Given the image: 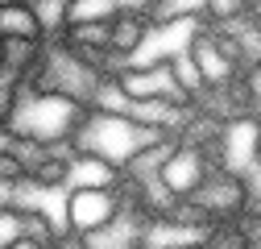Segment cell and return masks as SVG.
I'll list each match as a JSON object with an SVG mask.
<instances>
[{"mask_svg": "<svg viewBox=\"0 0 261 249\" xmlns=\"http://www.w3.org/2000/svg\"><path fill=\"white\" fill-rule=\"evenodd\" d=\"M87 116H91V108L71 100V96H58V91H25L9 137L38 141V145H71Z\"/></svg>", "mask_w": 261, "mask_h": 249, "instance_id": "1", "label": "cell"}, {"mask_svg": "<svg viewBox=\"0 0 261 249\" xmlns=\"http://www.w3.org/2000/svg\"><path fill=\"white\" fill-rule=\"evenodd\" d=\"M158 137H166V133H153V129H145V124L128 120V116L91 112V116L83 120V129H79V137H75L71 145H75L79 154H87V158L112 166V170L120 175V170L133 162L149 141H158Z\"/></svg>", "mask_w": 261, "mask_h": 249, "instance_id": "2", "label": "cell"}, {"mask_svg": "<svg viewBox=\"0 0 261 249\" xmlns=\"http://www.w3.org/2000/svg\"><path fill=\"white\" fill-rule=\"evenodd\" d=\"M187 58L195 62L203 87H228L232 79L245 75V50L232 29H212V25H195L191 38L182 42Z\"/></svg>", "mask_w": 261, "mask_h": 249, "instance_id": "3", "label": "cell"}, {"mask_svg": "<svg viewBox=\"0 0 261 249\" xmlns=\"http://www.w3.org/2000/svg\"><path fill=\"white\" fill-rule=\"evenodd\" d=\"M120 91L137 104H166V108H191L195 96L178 83V71H174V50L170 54H158L149 62H128L116 75Z\"/></svg>", "mask_w": 261, "mask_h": 249, "instance_id": "4", "label": "cell"}, {"mask_svg": "<svg viewBox=\"0 0 261 249\" xmlns=\"http://www.w3.org/2000/svg\"><path fill=\"white\" fill-rule=\"evenodd\" d=\"M62 225L75 229V233H87V237H108L120 216H124V204H120V191L116 183L112 187H71L62 195Z\"/></svg>", "mask_w": 261, "mask_h": 249, "instance_id": "5", "label": "cell"}, {"mask_svg": "<svg viewBox=\"0 0 261 249\" xmlns=\"http://www.w3.org/2000/svg\"><path fill=\"white\" fill-rule=\"evenodd\" d=\"M191 204L199 208L212 225H224V220H237L241 212H249L253 204V183L245 170H232V166H216L207 175V183L191 195Z\"/></svg>", "mask_w": 261, "mask_h": 249, "instance_id": "6", "label": "cell"}, {"mask_svg": "<svg viewBox=\"0 0 261 249\" xmlns=\"http://www.w3.org/2000/svg\"><path fill=\"white\" fill-rule=\"evenodd\" d=\"M212 170H216V162H212V154H207L203 145H195V141H174V150H170L166 166H162L158 183L166 187L170 195L191 200V195L207 183V175H212Z\"/></svg>", "mask_w": 261, "mask_h": 249, "instance_id": "7", "label": "cell"}, {"mask_svg": "<svg viewBox=\"0 0 261 249\" xmlns=\"http://www.w3.org/2000/svg\"><path fill=\"white\" fill-rule=\"evenodd\" d=\"M153 34L149 29V17L141 5H124L112 21H108V50L120 58V62H133V54L145 46V38Z\"/></svg>", "mask_w": 261, "mask_h": 249, "instance_id": "8", "label": "cell"}, {"mask_svg": "<svg viewBox=\"0 0 261 249\" xmlns=\"http://www.w3.org/2000/svg\"><path fill=\"white\" fill-rule=\"evenodd\" d=\"M0 42H50V29L29 0L0 5Z\"/></svg>", "mask_w": 261, "mask_h": 249, "instance_id": "9", "label": "cell"}, {"mask_svg": "<svg viewBox=\"0 0 261 249\" xmlns=\"http://www.w3.org/2000/svg\"><path fill=\"white\" fill-rule=\"evenodd\" d=\"M128 0H67V13H62V29L71 25H108Z\"/></svg>", "mask_w": 261, "mask_h": 249, "instance_id": "10", "label": "cell"}, {"mask_svg": "<svg viewBox=\"0 0 261 249\" xmlns=\"http://www.w3.org/2000/svg\"><path fill=\"white\" fill-rule=\"evenodd\" d=\"M54 249H95V237L75 233V229L62 225V229H58V237H54Z\"/></svg>", "mask_w": 261, "mask_h": 249, "instance_id": "11", "label": "cell"}, {"mask_svg": "<svg viewBox=\"0 0 261 249\" xmlns=\"http://www.w3.org/2000/svg\"><path fill=\"white\" fill-rule=\"evenodd\" d=\"M241 79L249 83V91H253V100L261 104V62H253V67H249V71H245Z\"/></svg>", "mask_w": 261, "mask_h": 249, "instance_id": "12", "label": "cell"}, {"mask_svg": "<svg viewBox=\"0 0 261 249\" xmlns=\"http://www.w3.org/2000/svg\"><path fill=\"white\" fill-rule=\"evenodd\" d=\"M249 170H261V120L253 129V145H249Z\"/></svg>", "mask_w": 261, "mask_h": 249, "instance_id": "13", "label": "cell"}, {"mask_svg": "<svg viewBox=\"0 0 261 249\" xmlns=\"http://www.w3.org/2000/svg\"><path fill=\"white\" fill-rule=\"evenodd\" d=\"M9 249H50V241H42V237H21V241H13Z\"/></svg>", "mask_w": 261, "mask_h": 249, "instance_id": "14", "label": "cell"}, {"mask_svg": "<svg viewBox=\"0 0 261 249\" xmlns=\"http://www.w3.org/2000/svg\"><path fill=\"white\" fill-rule=\"evenodd\" d=\"M9 175H21V170H17V162L9 158V150L0 145V179H9Z\"/></svg>", "mask_w": 261, "mask_h": 249, "instance_id": "15", "label": "cell"}, {"mask_svg": "<svg viewBox=\"0 0 261 249\" xmlns=\"http://www.w3.org/2000/svg\"><path fill=\"white\" fill-rule=\"evenodd\" d=\"M0 71H5V42H0Z\"/></svg>", "mask_w": 261, "mask_h": 249, "instance_id": "16", "label": "cell"}, {"mask_svg": "<svg viewBox=\"0 0 261 249\" xmlns=\"http://www.w3.org/2000/svg\"><path fill=\"white\" fill-rule=\"evenodd\" d=\"M50 249H54V241H50Z\"/></svg>", "mask_w": 261, "mask_h": 249, "instance_id": "17", "label": "cell"}, {"mask_svg": "<svg viewBox=\"0 0 261 249\" xmlns=\"http://www.w3.org/2000/svg\"><path fill=\"white\" fill-rule=\"evenodd\" d=\"M203 249H207V245H203Z\"/></svg>", "mask_w": 261, "mask_h": 249, "instance_id": "18", "label": "cell"}]
</instances>
